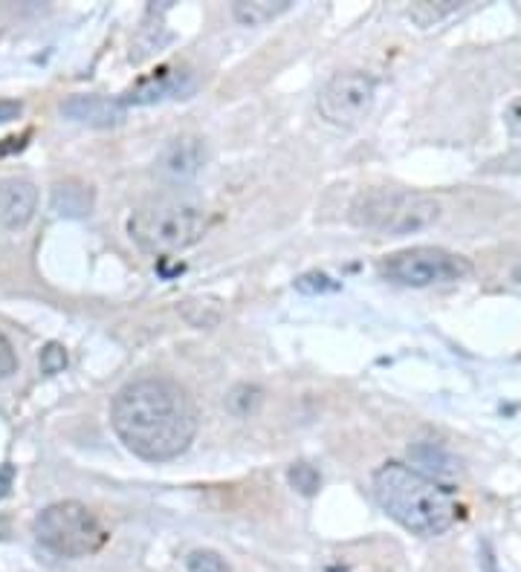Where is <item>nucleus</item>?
Returning <instances> with one entry per match:
<instances>
[{
  "label": "nucleus",
  "mask_w": 521,
  "mask_h": 572,
  "mask_svg": "<svg viewBox=\"0 0 521 572\" xmlns=\"http://www.w3.org/2000/svg\"><path fill=\"white\" fill-rule=\"evenodd\" d=\"M111 425L125 448L148 463H169L188 452L197 434V408L172 380H137L111 405Z\"/></svg>",
  "instance_id": "obj_1"
},
{
  "label": "nucleus",
  "mask_w": 521,
  "mask_h": 572,
  "mask_svg": "<svg viewBox=\"0 0 521 572\" xmlns=\"http://www.w3.org/2000/svg\"><path fill=\"white\" fill-rule=\"evenodd\" d=\"M374 500L391 521L424 538L443 535L461 517L455 494L435 483L432 477L403 463H389L374 475Z\"/></svg>",
  "instance_id": "obj_2"
},
{
  "label": "nucleus",
  "mask_w": 521,
  "mask_h": 572,
  "mask_svg": "<svg viewBox=\"0 0 521 572\" xmlns=\"http://www.w3.org/2000/svg\"><path fill=\"white\" fill-rule=\"evenodd\" d=\"M206 232V211L200 202L163 194L154 200L142 202L128 220V234L157 258L180 255L195 246Z\"/></svg>",
  "instance_id": "obj_3"
},
{
  "label": "nucleus",
  "mask_w": 521,
  "mask_h": 572,
  "mask_svg": "<svg viewBox=\"0 0 521 572\" xmlns=\"http://www.w3.org/2000/svg\"><path fill=\"white\" fill-rule=\"evenodd\" d=\"M440 218V202L435 197L400 188H371L362 191L350 206V220L359 229L380 234L424 232Z\"/></svg>",
  "instance_id": "obj_4"
},
{
  "label": "nucleus",
  "mask_w": 521,
  "mask_h": 572,
  "mask_svg": "<svg viewBox=\"0 0 521 572\" xmlns=\"http://www.w3.org/2000/svg\"><path fill=\"white\" fill-rule=\"evenodd\" d=\"M33 533L44 549L61 558H88L107 544V529L79 500L53 503L35 517Z\"/></svg>",
  "instance_id": "obj_5"
},
{
  "label": "nucleus",
  "mask_w": 521,
  "mask_h": 572,
  "mask_svg": "<svg viewBox=\"0 0 521 572\" xmlns=\"http://www.w3.org/2000/svg\"><path fill=\"white\" fill-rule=\"evenodd\" d=\"M466 272H470V264L464 258L438 249V246H415V249L394 252V255L380 260V275L385 281L415 287V290H424L432 283L458 281Z\"/></svg>",
  "instance_id": "obj_6"
},
{
  "label": "nucleus",
  "mask_w": 521,
  "mask_h": 572,
  "mask_svg": "<svg viewBox=\"0 0 521 572\" xmlns=\"http://www.w3.org/2000/svg\"><path fill=\"white\" fill-rule=\"evenodd\" d=\"M377 102V81L368 73H336L319 93V114L336 128H354L371 114Z\"/></svg>",
  "instance_id": "obj_7"
},
{
  "label": "nucleus",
  "mask_w": 521,
  "mask_h": 572,
  "mask_svg": "<svg viewBox=\"0 0 521 572\" xmlns=\"http://www.w3.org/2000/svg\"><path fill=\"white\" fill-rule=\"evenodd\" d=\"M38 209V188L30 179H0V226L24 229Z\"/></svg>",
  "instance_id": "obj_8"
},
{
  "label": "nucleus",
  "mask_w": 521,
  "mask_h": 572,
  "mask_svg": "<svg viewBox=\"0 0 521 572\" xmlns=\"http://www.w3.org/2000/svg\"><path fill=\"white\" fill-rule=\"evenodd\" d=\"M61 114L70 121L90 125V128H111L125 119L123 98L105 96H70L61 105Z\"/></svg>",
  "instance_id": "obj_9"
},
{
  "label": "nucleus",
  "mask_w": 521,
  "mask_h": 572,
  "mask_svg": "<svg viewBox=\"0 0 521 572\" xmlns=\"http://www.w3.org/2000/svg\"><path fill=\"white\" fill-rule=\"evenodd\" d=\"M188 87H192V79H188L186 70L163 67L160 73H154L151 79H142L137 87L128 90L123 96V105H151V102H160V98L183 96Z\"/></svg>",
  "instance_id": "obj_10"
},
{
  "label": "nucleus",
  "mask_w": 521,
  "mask_h": 572,
  "mask_svg": "<svg viewBox=\"0 0 521 572\" xmlns=\"http://www.w3.org/2000/svg\"><path fill=\"white\" fill-rule=\"evenodd\" d=\"M206 160L204 139L197 137H180L169 142V148L160 156V171H165L172 179H188L195 177L200 165Z\"/></svg>",
  "instance_id": "obj_11"
},
{
  "label": "nucleus",
  "mask_w": 521,
  "mask_h": 572,
  "mask_svg": "<svg viewBox=\"0 0 521 572\" xmlns=\"http://www.w3.org/2000/svg\"><path fill=\"white\" fill-rule=\"evenodd\" d=\"M93 209V191L84 183L67 179L53 188V211L65 214V218H84Z\"/></svg>",
  "instance_id": "obj_12"
},
{
  "label": "nucleus",
  "mask_w": 521,
  "mask_h": 572,
  "mask_svg": "<svg viewBox=\"0 0 521 572\" xmlns=\"http://www.w3.org/2000/svg\"><path fill=\"white\" fill-rule=\"evenodd\" d=\"M290 9V0H238L232 3V17L244 26H260L276 21Z\"/></svg>",
  "instance_id": "obj_13"
},
{
  "label": "nucleus",
  "mask_w": 521,
  "mask_h": 572,
  "mask_svg": "<svg viewBox=\"0 0 521 572\" xmlns=\"http://www.w3.org/2000/svg\"><path fill=\"white\" fill-rule=\"evenodd\" d=\"M408 457H412V463H415L412 468H424V471H432V475H440V477H449L455 475V471H461V459H455L447 448H440V445H432V443L415 445V448L408 452ZM424 471H420V475H424Z\"/></svg>",
  "instance_id": "obj_14"
},
{
  "label": "nucleus",
  "mask_w": 521,
  "mask_h": 572,
  "mask_svg": "<svg viewBox=\"0 0 521 572\" xmlns=\"http://www.w3.org/2000/svg\"><path fill=\"white\" fill-rule=\"evenodd\" d=\"M260 399H264V394H260L255 385H238L235 390L227 396V405L229 411L238 413V417H250V413L258 411Z\"/></svg>",
  "instance_id": "obj_15"
},
{
  "label": "nucleus",
  "mask_w": 521,
  "mask_h": 572,
  "mask_svg": "<svg viewBox=\"0 0 521 572\" xmlns=\"http://www.w3.org/2000/svg\"><path fill=\"white\" fill-rule=\"evenodd\" d=\"M188 572H232L223 558L215 552V549H195L192 556L186 558Z\"/></svg>",
  "instance_id": "obj_16"
},
{
  "label": "nucleus",
  "mask_w": 521,
  "mask_h": 572,
  "mask_svg": "<svg viewBox=\"0 0 521 572\" xmlns=\"http://www.w3.org/2000/svg\"><path fill=\"white\" fill-rule=\"evenodd\" d=\"M287 480H290V486L299 489L302 494H316V489L322 486L319 471L313 466H308V463H299V466L290 468V471H287Z\"/></svg>",
  "instance_id": "obj_17"
},
{
  "label": "nucleus",
  "mask_w": 521,
  "mask_h": 572,
  "mask_svg": "<svg viewBox=\"0 0 521 572\" xmlns=\"http://www.w3.org/2000/svg\"><path fill=\"white\" fill-rule=\"evenodd\" d=\"M296 290L304 292V295H325V292L339 290V283L325 272H308L302 278H296Z\"/></svg>",
  "instance_id": "obj_18"
},
{
  "label": "nucleus",
  "mask_w": 521,
  "mask_h": 572,
  "mask_svg": "<svg viewBox=\"0 0 521 572\" xmlns=\"http://www.w3.org/2000/svg\"><path fill=\"white\" fill-rule=\"evenodd\" d=\"M67 367V353L61 345H47L42 353V371L44 373H58Z\"/></svg>",
  "instance_id": "obj_19"
},
{
  "label": "nucleus",
  "mask_w": 521,
  "mask_h": 572,
  "mask_svg": "<svg viewBox=\"0 0 521 572\" xmlns=\"http://www.w3.org/2000/svg\"><path fill=\"white\" fill-rule=\"evenodd\" d=\"M12 373H18V353L12 341L0 332V380H9Z\"/></svg>",
  "instance_id": "obj_20"
},
{
  "label": "nucleus",
  "mask_w": 521,
  "mask_h": 572,
  "mask_svg": "<svg viewBox=\"0 0 521 572\" xmlns=\"http://www.w3.org/2000/svg\"><path fill=\"white\" fill-rule=\"evenodd\" d=\"M21 114H24V105L18 98H0V125L21 119Z\"/></svg>",
  "instance_id": "obj_21"
},
{
  "label": "nucleus",
  "mask_w": 521,
  "mask_h": 572,
  "mask_svg": "<svg viewBox=\"0 0 521 572\" xmlns=\"http://www.w3.org/2000/svg\"><path fill=\"white\" fill-rule=\"evenodd\" d=\"M12 480H15V468L12 466L0 468V498H7L9 489H12Z\"/></svg>",
  "instance_id": "obj_22"
},
{
  "label": "nucleus",
  "mask_w": 521,
  "mask_h": 572,
  "mask_svg": "<svg viewBox=\"0 0 521 572\" xmlns=\"http://www.w3.org/2000/svg\"><path fill=\"white\" fill-rule=\"evenodd\" d=\"M513 281L521 287V264H516V267H513Z\"/></svg>",
  "instance_id": "obj_23"
}]
</instances>
